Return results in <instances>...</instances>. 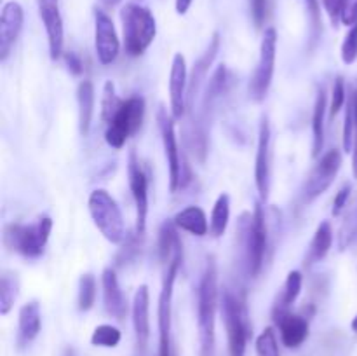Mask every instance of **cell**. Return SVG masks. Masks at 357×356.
I'll use <instances>...</instances> for the list:
<instances>
[{
  "instance_id": "1",
  "label": "cell",
  "mask_w": 357,
  "mask_h": 356,
  "mask_svg": "<svg viewBox=\"0 0 357 356\" xmlns=\"http://www.w3.org/2000/svg\"><path fill=\"white\" fill-rule=\"evenodd\" d=\"M216 307H218V272H216L215 260L209 258L202 272L197 293V332L201 356H213Z\"/></svg>"
},
{
  "instance_id": "2",
  "label": "cell",
  "mask_w": 357,
  "mask_h": 356,
  "mask_svg": "<svg viewBox=\"0 0 357 356\" xmlns=\"http://www.w3.org/2000/svg\"><path fill=\"white\" fill-rule=\"evenodd\" d=\"M239 243L244 251L248 274L257 278L264 267L267 251V222L260 202L255 205L253 213H244L239 220Z\"/></svg>"
},
{
  "instance_id": "3",
  "label": "cell",
  "mask_w": 357,
  "mask_h": 356,
  "mask_svg": "<svg viewBox=\"0 0 357 356\" xmlns=\"http://www.w3.org/2000/svg\"><path fill=\"white\" fill-rule=\"evenodd\" d=\"M51 230L52 220L49 216H40L37 222L28 223V225L7 223L3 227L2 241L10 251H16L26 258H37L44 253Z\"/></svg>"
},
{
  "instance_id": "4",
  "label": "cell",
  "mask_w": 357,
  "mask_h": 356,
  "mask_svg": "<svg viewBox=\"0 0 357 356\" xmlns=\"http://www.w3.org/2000/svg\"><path fill=\"white\" fill-rule=\"evenodd\" d=\"M121 20L126 52L129 56H142L155 38V17L146 7L139 3H128L122 7Z\"/></svg>"
},
{
  "instance_id": "5",
  "label": "cell",
  "mask_w": 357,
  "mask_h": 356,
  "mask_svg": "<svg viewBox=\"0 0 357 356\" xmlns=\"http://www.w3.org/2000/svg\"><path fill=\"white\" fill-rule=\"evenodd\" d=\"M89 213L94 225L110 243L119 244L126 237V225L117 202L103 188H96L89 195Z\"/></svg>"
},
{
  "instance_id": "6",
  "label": "cell",
  "mask_w": 357,
  "mask_h": 356,
  "mask_svg": "<svg viewBox=\"0 0 357 356\" xmlns=\"http://www.w3.org/2000/svg\"><path fill=\"white\" fill-rule=\"evenodd\" d=\"M143 115H145V100L142 96H131L122 101L119 110L107 124L105 140L108 145L114 149H122L129 136L142 128Z\"/></svg>"
},
{
  "instance_id": "7",
  "label": "cell",
  "mask_w": 357,
  "mask_h": 356,
  "mask_svg": "<svg viewBox=\"0 0 357 356\" xmlns=\"http://www.w3.org/2000/svg\"><path fill=\"white\" fill-rule=\"evenodd\" d=\"M222 314L229 339V356H244L250 339L246 306L230 290H225L222 295Z\"/></svg>"
},
{
  "instance_id": "8",
  "label": "cell",
  "mask_w": 357,
  "mask_h": 356,
  "mask_svg": "<svg viewBox=\"0 0 357 356\" xmlns=\"http://www.w3.org/2000/svg\"><path fill=\"white\" fill-rule=\"evenodd\" d=\"M183 253H178L169 264L164 265L162 290L159 295V309H157V321H159V356L171 355V302H173V288L176 281L178 269L181 265Z\"/></svg>"
},
{
  "instance_id": "9",
  "label": "cell",
  "mask_w": 357,
  "mask_h": 356,
  "mask_svg": "<svg viewBox=\"0 0 357 356\" xmlns=\"http://www.w3.org/2000/svg\"><path fill=\"white\" fill-rule=\"evenodd\" d=\"M275 52H278V31L275 28H267L261 38L260 58L257 68L250 80V96L255 101H264L271 89L272 77H274Z\"/></svg>"
},
{
  "instance_id": "10",
  "label": "cell",
  "mask_w": 357,
  "mask_h": 356,
  "mask_svg": "<svg viewBox=\"0 0 357 356\" xmlns=\"http://www.w3.org/2000/svg\"><path fill=\"white\" fill-rule=\"evenodd\" d=\"M173 115L167 114L164 107H159L157 110V124H159L160 138H162L164 152L167 159V170H169V191L171 194L183 187V164H181L180 149H178L176 133H174V121Z\"/></svg>"
},
{
  "instance_id": "11",
  "label": "cell",
  "mask_w": 357,
  "mask_h": 356,
  "mask_svg": "<svg viewBox=\"0 0 357 356\" xmlns=\"http://www.w3.org/2000/svg\"><path fill=\"white\" fill-rule=\"evenodd\" d=\"M342 168V154L338 149H331L317 161V164L314 166V170L310 171L309 178L305 181V187H303V202H312L314 199L319 198L321 194L330 188V185L333 184L335 177L338 175Z\"/></svg>"
},
{
  "instance_id": "12",
  "label": "cell",
  "mask_w": 357,
  "mask_h": 356,
  "mask_svg": "<svg viewBox=\"0 0 357 356\" xmlns=\"http://www.w3.org/2000/svg\"><path fill=\"white\" fill-rule=\"evenodd\" d=\"M128 180L136 205V236H143L146 230V215H149V178L135 152L129 154Z\"/></svg>"
},
{
  "instance_id": "13",
  "label": "cell",
  "mask_w": 357,
  "mask_h": 356,
  "mask_svg": "<svg viewBox=\"0 0 357 356\" xmlns=\"http://www.w3.org/2000/svg\"><path fill=\"white\" fill-rule=\"evenodd\" d=\"M94 44H96V54L101 65L114 63L121 52V42H119L114 21L100 9L94 10Z\"/></svg>"
},
{
  "instance_id": "14",
  "label": "cell",
  "mask_w": 357,
  "mask_h": 356,
  "mask_svg": "<svg viewBox=\"0 0 357 356\" xmlns=\"http://www.w3.org/2000/svg\"><path fill=\"white\" fill-rule=\"evenodd\" d=\"M268 181H271V122L264 115L258 129V149L257 161H255V184L261 201H267L268 198Z\"/></svg>"
},
{
  "instance_id": "15",
  "label": "cell",
  "mask_w": 357,
  "mask_h": 356,
  "mask_svg": "<svg viewBox=\"0 0 357 356\" xmlns=\"http://www.w3.org/2000/svg\"><path fill=\"white\" fill-rule=\"evenodd\" d=\"M38 14L47 34L49 56L51 59H59L63 54V42H65L59 0H38Z\"/></svg>"
},
{
  "instance_id": "16",
  "label": "cell",
  "mask_w": 357,
  "mask_h": 356,
  "mask_svg": "<svg viewBox=\"0 0 357 356\" xmlns=\"http://www.w3.org/2000/svg\"><path fill=\"white\" fill-rule=\"evenodd\" d=\"M272 318L286 348H298L309 337V321L289 309H274Z\"/></svg>"
},
{
  "instance_id": "17",
  "label": "cell",
  "mask_w": 357,
  "mask_h": 356,
  "mask_svg": "<svg viewBox=\"0 0 357 356\" xmlns=\"http://www.w3.org/2000/svg\"><path fill=\"white\" fill-rule=\"evenodd\" d=\"M187 61H185V56L181 52H176L169 73V103L171 115L174 119H181V115L185 114V108H187Z\"/></svg>"
},
{
  "instance_id": "18",
  "label": "cell",
  "mask_w": 357,
  "mask_h": 356,
  "mask_svg": "<svg viewBox=\"0 0 357 356\" xmlns=\"http://www.w3.org/2000/svg\"><path fill=\"white\" fill-rule=\"evenodd\" d=\"M23 17V7L17 2H7L2 7V14H0V59L2 61L9 56L10 47L20 37Z\"/></svg>"
},
{
  "instance_id": "19",
  "label": "cell",
  "mask_w": 357,
  "mask_h": 356,
  "mask_svg": "<svg viewBox=\"0 0 357 356\" xmlns=\"http://www.w3.org/2000/svg\"><path fill=\"white\" fill-rule=\"evenodd\" d=\"M101 285H103V302L107 313L115 320H124L128 314V300L122 293L114 269H105L103 276H101Z\"/></svg>"
},
{
  "instance_id": "20",
  "label": "cell",
  "mask_w": 357,
  "mask_h": 356,
  "mask_svg": "<svg viewBox=\"0 0 357 356\" xmlns=\"http://www.w3.org/2000/svg\"><path fill=\"white\" fill-rule=\"evenodd\" d=\"M150 295L146 285H142L135 293L132 300V325H135L136 341H138L139 349H145L149 344L150 337Z\"/></svg>"
},
{
  "instance_id": "21",
  "label": "cell",
  "mask_w": 357,
  "mask_h": 356,
  "mask_svg": "<svg viewBox=\"0 0 357 356\" xmlns=\"http://www.w3.org/2000/svg\"><path fill=\"white\" fill-rule=\"evenodd\" d=\"M218 49H220V35L215 34L213 35L211 42H209L208 49L204 51V54H202L201 58L195 61L194 70H192V75H190V79H188L187 101L190 107H192V103H194V98L199 94V89H201L202 82L206 80V75H208V72H209V66H211L213 59L216 58V52H218Z\"/></svg>"
},
{
  "instance_id": "22",
  "label": "cell",
  "mask_w": 357,
  "mask_h": 356,
  "mask_svg": "<svg viewBox=\"0 0 357 356\" xmlns=\"http://www.w3.org/2000/svg\"><path fill=\"white\" fill-rule=\"evenodd\" d=\"M40 327V306H38L37 300L24 304L20 309V320H17V346L21 349L26 348L37 337Z\"/></svg>"
},
{
  "instance_id": "23",
  "label": "cell",
  "mask_w": 357,
  "mask_h": 356,
  "mask_svg": "<svg viewBox=\"0 0 357 356\" xmlns=\"http://www.w3.org/2000/svg\"><path fill=\"white\" fill-rule=\"evenodd\" d=\"M173 222L178 229L194 234L197 237L206 236L209 232V223L208 218H206V213L199 206H187L185 209L178 212Z\"/></svg>"
},
{
  "instance_id": "24",
  "label": "cell",
  "mask_w": 357,
  "mask_h": 356,
  "mask_svg": "<svg viewBox=\"0 0 357 356\" xmlns=\"http://www.w3.org/2000/svg\"><path fill=\"white\" fill-rule=\"evenodd\" d=\"M77 101H79L80 133L87 136L94 114V86L91 80H82L79 84V87H77Z\"/></svg>"
},
{
  "instance_id": "25",
  "label": "cell",
  "mask_w": 357,
  "mask_h": 356,
  "mask_svg": "<svg viewBox=\"0 0 357 356\" xmlns=\"http://www.w3.org/2000/svg\"><path fill=\"white\" fill-rule=\"evenodd\" d=\"M331 244H333V229H331L330 222H321L319 227L316 229L312 241H310L309 253H307L305 264L314 265L317 262L323 260L330 251Z\"/></svg>"
},
{
  "instance_id": "26",
  "label": "cell",
  "mask_w": 357,
  "mask_h": 356,
  "mask_svg": "<svg viewBox=\"0 0 357 356\" xmlns=\"http://www.w3.org/2000/svg\"><path fill=\"white\" fill-rule=\"evenodd\" d=\"M178 253H183L181 250V241L176 234V225L173 220H167L162 223L159 230V255L162 264H169Z\"/></svg>"
},
{
  "instance_id": "27",
  "label": "cell",
  "mask_w": 357,
  "mask_h": 356,
  "mask_svg": "<svg viewBox=\"0 0 357 356\" xmlns=\"http://www.w3.org/2000/svg\"><path fill=\"white\" fill-rule=\"evenodd\" d=\"M326 89L321 87L319 93L316 96V103H314V114H312V156L317 157L323 150L324 145V115H326Z\"/></svg>"
},
{
  "instance_id": "28",
  "label": "cell",
  "mask_w": 357,
  "mask_h": 356,
  "mask_svg": "<svg viewBox=\"0 0 357 356\" xmlns=\"http://www.w3.org/2000/svg\"><path fill=\"white\" fill-rule=\"evenodd\" d=\"M230 218V198L229 194H220L213 206L211 218H209V234L213 237H222L225 234Z\"/></svg>"
},
{
  "instance_id": "29",
  "label": "cell",
  "mask_w": 357,
  "mask_h": 356,
  "mask_svg": "<svg viewBox=\"0 0 357 356\" xmlns=\"http://www.w3.org/2000/svg\"><path fill=\"white\" fill-rule=\"evenodd\" d=\"M17 290H20V279H17L16 272L3 271L2 279H0V313L3 316L13 309Z\"/></svg>"
},
{
  "instance_id": "30",
  "label": "cell",
  "mask_w": 357,
  "mask_h": 356,
  "mask_svg": "<svg viewBox=\"0 0 357 356\" xmlns=\"http://www.w3.org/2000/svg\"><path fill=\"white\" fill-rule=\"evenodd\" d=\"M302 283H303L302 272L300 271L289 272L284 283V290H282L281 297H279V300L275 302L274 309H289V307L296 302L300 292H302Z\"/></svg>"
},
{
  "instance_id": "31",
  "label": "cell",
  "mask_w": 357,
  "mask_h": 356,
  "mask_svg": "<svg viewBox=\"0 0 357 356\" xmlns=\"http://www.w3.org/2000/svg\"><path fill=\"white\" fill-rule=\"evenodd\" d=\"M357 239V201L349 209L347 216H345L344 223L338 232V246L340 250H347L352 243Z\"/></svg>"
},
{
  "instance_id": "32",
  "label": "cell",
  "mask_w": 357,
  "mask_h": 356,
  "mask_svg": "<svg viewBox=\"0 0 357 356\" xmlns=\"http://www.w3.org/2000/svg\"><path fill=\"white\" fill-rule=\"evenodd\" d=\"M121 342V330L114 325H100L91 335V344L100 348H115Z\"/></svg>"
},
{
  "instance_id": "33",
  "label": "cell",
  "mask_w": 357,
  "mask_h": 356,
  "mask_svg": "<svg viewBox=\"0 0 357 356\" xmlns=\"http://www.w3.org/2000/svg\"><path fill=\"white\" fill-rule=\"evenodd\" d=\"M354 128H356V96L351 93L345 108V122H344V136H342V145L345 152H352V143H354Z\"/></svg>"
},
{
  "instance_id": "34",
  "label": "cell",
  "mask_w": 357,
  "mask_h": 356,
  "mask_svg": "<svg viewBox=\"0 0 357 356\" xmlns=\"http://www.w3.org/2000/svg\"><path fill=\"white\" fill-rule=\"evenodd\" d=\"M96 300V279L93 274L80 276L79 281V309L89 311Z\"/></svg>"
},
{
  "instance_id": "35",
  "label": "cell",
  "mask_w": 357,
  "mask_h": 356,
  "mask_svg": "<svg viewBox=\"0 0 357 356\" xmlns=\"http://www.w3.org/2000/svg\"><path fill=\"white\" fill-rule=\"evenodd\" d=\"M122 101L124 100H121V98L117 96V93H115L114 82L108 80V82L105 84L103 100H101V119H103L105 124H108V121L114 117V114L119 110Z\"/></svg>"
},
{
  "instance_id": "36",
  "label": "cell",
  "mask_w": 357,
  "mask_h": 356,
  "mask_svg": "<svg viewBox=\"0 0 357 356\" xmlns=\"http://www.w3.org/2000/svg\"><path fill=\"white\" fill-rule=\"evenodd\" d=\"M257 356H279L278 335L272 327L265 328L257 339Z\"/></svg>"
},
{
  "instance_id": "37",
  "label": "cell",
  "mask_w": 357,
  "mask_h": 356,
  "mask_svg": "<svg viewBox=\"0 0 357 356\" xmlns=\"http://www.w3.org/2000/svg\"><path fill=\"white\" fill-rule=\"evenodd\" d=\"M307 14L310 17V49L317 44L321 37V30H323V23H321V3L319 0H305Z\"/></svg>"
},
{
  "instance_id": "38",
  "label": "cell",
  "mask_w": 357,
  "mask_h": 356,
  "mask_svg": "<svg viewBox=\"0 0 357 356\" xmlns=\"http://www.w3.org/2000/svg\"><path fill=\"white\" fill-rule=\"evenodd\" d=\"M342 59L345 65H351L357 59V23L349 27L344 44H342Z\"/></svg>"
},
{
  "instance_id": "39",
  "label": "cell",
  "mask_w": 357,
  "mask_h": 356,
  "mask_svg": "<svg viewBox=\"0 0 357 356\" xmlns=\"http://www.w3.org/2000/svg\"><path fill=\"white\" fill-rule=\"evenodd\" d=\"M345 100H347V91H345L344 77H337L333 84V91H331V107H330L331 117H335V115L342 110Z\"/></svg>"
},
{
  "instance_id": "40",
  "label": "cell",
  "mask_w": 357,
  "mask_h": 356,
  "mask_svg": "<svg viewBox=\"0 0 357 356\" xmlns=\"http://www.w3.org/2000/svg\"><path fill=\"white\" fill-rule=\"evenodd\" d=\"M321 2H323V7L326 9L328 16H330L331 24L338 27V23L342 21V16H344L347 0H321Z\"/></svg>"
},
{
  "instance_id": "41",
  "label": "cell",
  "mask_w": 357,
  "mask_h": 356,
  "mask_svg": "<svg viewBox=\"0 0 357 356\" xmlns=\"http://www.w3.org/2000/svg\"><path fill=\"white\" fill-rule=\"evenodd\" d=\"M251 17L255 21V27L261 28L267 17V0H250Z\"/></svg>"
},
{
  "instance_id": "42",
  "label": "cell",
  "mask_w": 357,
  "mask_h": 356,
  "mask_svg": "<svg viewBox=\"0 0 357 356\" xmlns=\"http://www.w3.org/2000/svg\"><path fill=\"white\" fill-rule=\"evenodd\" d=\"M351 192H352V185L351 184H345L340 191L337 192L335 195V201H333V215L338 216L342 213V209L347 206L349 198H351Z\"/></svg>"
},
{
  "instance_id": "43",
  "label": "cell",
  "mask_w": 357,
  "mask_h": 356,
  "mask_svg": "<svg viewBox=\"0 0 357 356\" xmlns=\"http://www.w3.org/2000/svg\"><path fill=\"white\" fill-rule=\"evenodd\" d=\"M65 61H66V66H68V70L73 73V75H80V73L84 72V63L77 52H66Z\"/></svg>"
},
{
  "instance_id": "44",
  "label": "cell",
  "mask_w": 357,
  "mask_h": 356,
  "mask_svg": "<svg viewBox=\"0 0 357 356\" xmlns=\"http://www.w3.org/2000/svg\"><path fill=\"white\" fill-rule=\"evenodd\" d=\"M342 23L352 27L357 23V0H347V6H345L344 16H342Z\"/></svg>"
},
{
  "instance_id": "45",
  "label": "cell",
  "mask_w": 357,
  "mask_h": 356,
  "mask_svg": "<svg viewBox=\"0 0 357 356\" xmlns=\"http://www.w3.org/2000/svg\"><path fill=\"white\" fill-rule=\"evenodd\" d=\"M356 96V128H354V143H352V173L357 178V91H354Z\"/></svg>"
},
{
  "instance_id": "46",
  "label": "cell",
  "mask_w": 357,
  "mask_h": 356,
  "mask_svg": "<svg viewBox=\"0 0 357 356\" xmlns=\"http://www.w3.org/2000/svg\"><path fill=\"white\" fill-rule=\"evenodd\" d=\"M192 0H176V13L178 14H187V10L190 9Z\"/></svg>"
},
{
  "instance_id": "47",
  "label": "cell",
  "mask_w": 357,
  "mask_h": 356,
  "mask_svg": "<svg viewBox=\"0 0 357 356\" xmlns=\"http://www.w3.org/2000/svg\"><path fill=\"white\" fill-rule=\"evenodd\" d=\"M101 2H103L107 7H115L117 3H121L122 0H101Z\"/></svg>"
},
{
  "instance_id": "48",
  "label": "cell",
  "mask_w": 357,
  "mask_h": 356,
  "mask_svg": "<svg viewBox=\"0 0 357 356\" xmlns=\"http://www.w3.org/2000/svg\"><path fill=\"white\" fill-rule=\"evenodd\" d=\"M352 330H354L356 334H357V314H356L354 320H352Z\"/></svg>"
}]
</instances>
